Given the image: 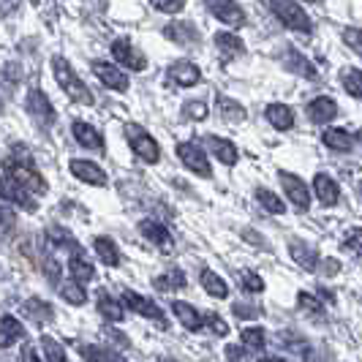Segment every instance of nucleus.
I'll list each match as a JSON object with an SVG mask.
<instances>
[{"mask_svg": "<svg viewBox=\"0 0 362 362\" xmlns=\"http://www.w3.org/2000/svg\"><path fill=\"white\" fill-rule=\"evenodd\" d=\"M25 153V150H22ZM3 169H6V177H11L14 182H19L28 194H36V197H44L49 191V185L44 180V175L33 166V158L25 153L22 158L19 156H11L3 161Z\"/></svg>", "mask_w": 362, "mask_h": 362, "instance_id": "f257e3e1", "label": "nucleus"}, {"mask_svg": "<svg viewBox=\"0 0 362 362\" xmlns=\"http://www.w3.org/2000/svg\"><path fill=\"white\" fill-rule=\"evenodd\" d=\"M52 71H54V79H57V85L63 88V93L71 98V101H76V104H85V107H93V93L88 90V85L74 74L71 63L66 60V57H57L54 54L52 57Z\"/></svg>", "mask_w": 362, "mask_h": 362, "instance_id": "f03ea898", "label": "nucleus"}, {"mask_svg": "<svg viewBox=\"0 0 362 362\" xmlns=\"http://www.w3.org/2000/svg\"><path fill=\"white\" fill-rule=\"evenodd\" d=\"M272 14L278 17V22H284L289 30H300V33H308L310 17L305 14V8L297 3V0H270Z\"/></svg>", "mask_w": 362, "mask_h": 362, "instance_id": "7ed1b4c3", "label": "nucleus"}, {"mask_svg": "<svg viewBox=\"0 0 362 362\" xmlns=\"http://www.w3.org/2000/svg\"><path fill=\"white\" fill-rule=\"evenodd\" d=\"M126 139H128V147L142 158L145 163H158V158H161V147H158V142L147 134L142 126H136V123H126Z\"/></svg>", "mask_w": 362, "mask_h": 362, "instance_id": "20e7f679", "label": "nucleus"}, {"mask_svg": "<svg viewBox=\"0 0 362 362\" xmlns=\"http://www.w3.org/2000/svg\"><path fill=\"white\" fill-rule=\"evenodd\" d=\"M177 158L182 161L185 169H191L199 177H213V166L207 161V153L202 150L197 142H180L177 145Z\"/></svg>", "mask_w": 362, "mask_h": 362, "instance_id": "39448f33", "label": "nucleus"}, {"mask_svg": "<svg viewBox=\"0 0 362 362\" xmlns=\"http://www.w3.org/2000/svg\"><path fill=\"white\" fill-rule=\"evenodd\" d=\"M278 180L284 185V191H286V197L289 202L300 210V213H308L310 207V188L303 182V177H297V175H291V172H278Z\"/></svg>", "mask_w": 362, "mask_h": 362, "instance_id": "423d86ee", "label": "nucleus"}, {"mask_svg": "<svg viewBox=\"0 0 362 362\" xmlns=\"http://www.w3.org/2000/svg\"><path fill=\"white\" fill-rule=\"evenodd\" d=\"M0 199L8 202V204H17L25 213H36L38 210V204L33 202V194H28L19 182H14L6 175H0Z\"/></svg>", "mask_w": 362, "mask_h": 362, "instance_id": "0eeeda50", "label": "nucleus"}, {"mask_svg": "<svg viewBox=\"0 0 362 362\" xmlns=\"http://www.w3.org/2000/svg\"><path fill=\"white\" fill-rule=\"evenodd\" d=\"M69 169H71V175L76 180L88 182V185H95V188H107L109 185V177L107 172L98 166L95 161H85V158H74L69 163Z\"/></svg>", "mask_w": 362, "mask_h": 362, "instance_id": "6e6552de", "label": "nucleus"}, {"mask_svg": "<svg viewBox=\"0 0 362 362\" xmlns=\"http://www.w3.org/2000/svg\"><path fill=\"white\" fill-rule=\"evenodd\" d=\"M28 112L36 117V123L41 128H49L54 123V117H57L52 104H49V98H47V93L38 90V88L28 93Z\"/></svg>", "mask_w": 362, "mask_h": 362, "instance_id": "1a4fd4ad", "label": "nucleus"}, {"mask_svg": "<svg viewBox=\"0 0 362 362\" xmlns=\"http://www.w3.org/2000/svg\"><path fill=\"white\" fill-rule=\"evenodd\" d=\"M207 8L213 11L218 22L229 25V28H243L245 25V11L237 6L235 0H207Z\"/></svg>", "mask_w": 362, "mask_h": 362, "instance_id": "9d476101", "label": "nucleus"}, {"mask_svg": "<svg viewBox=\"0 0 362 362\" xmlns=\"http://www.w3.org/2000/svg\"><path fill=\"white\" fill-rule=\"evenodd\" d=\"M123 305H126L131 313H139V316L153 319V322H161L163 319V310L158 308L153 300H147V297H142L139 291H134V289L123 291Z\"/></svg>", "mask_w": 362, "mask_h": 362, "instance_id": "9b49d317", "label": "nucleus"}, {"mask_svg": "<svg viewBox=\"0 0 362 362\" xmlns=\"http://www.w3.org/2000/svg\"><path fill=\"white\" fill-rule=\"evenodd\" d=\"M93 74L98 76V82H104V88H109V90H117V93L128 90L126 71H120V69H117V66H112V63L95 60V63H93Z\"/></svg>", "mask_w": 362, "mask_h": 362, "instance_id": "f8f14e48", "label": "nucleus"}, {"mask_svg": "<svg viewBox=\"0 0 362 362\" xmlns=\"http://www.w3.org/2000/svg\"><path fill=\"white\" fill-rule=\"evenodd\" d=\"M139 232L158 248V251H163V254H169L172 248H175V237L169 235V229L163 226V223H158V221H153V218H145V221H139Z\"/></svg>", "mask_w": 362, "mask_h": 362, "instance_id": "ddd939ff", "label": "nucleus"}, {"mask_svg": "<svg viewBox=\"0 0 362 362\" xmlns=\"http://www.w3.org/2000/svg\"><path fill=\"white\" fill-rule=\"evenodd\" d=\"M112 54H115V60H117V63L128 66L131 71H145L147 69V57L142 52H136V49H134V44L126 41V38H117V41L112 44Z\"/></svg>", "mask_w": 362, "mask_h": 362, "instance_id": "4468645a", "label": "nucleus"}, {"mask_svg": "<svg viewBox=\"0 0 362 362\" xmlns=\"http://www.w3.org/2000/svg\"><path fill=\"white\" fill-rule=\"evenodd\" d=\"M166 79H169L175 88H194V85L202 79V71L197 63L180 60V63H175V66L166 71Z\"/></svg>", "mask_w": 362, "mask_h": 362, "instance_id": "2eb2a0df", "label": "nucleus"}, {"mask_svg": "<svg viewBox=\"0 0 362 362\" xmlns=\"http://www.w3.org/2000/svg\"><path fill=\"white\" fill-rule=\"evenodd\" d=\"M19 313H22L28 322H33L36 327L49 325V322L54 319L52 305H49L47 300H41V297H30V300H25V303H22V308H19Z\"/></svg>", "mask_w": 362, "mask_h": 362, "instance_id": "dca6fc26", "label": "nucleus"}, {"mask_svg": "<svg viewBox=\"0 0 362 362\" xmlns=\"http://www.w3.org/2000/svg\"><path fill=\"white\" fill-rule=\"evenodd\" d=\"M25 338H28V329L17 316H11V313L0 316V349H11Z\"/></svg>", "mask_w": 362, "mask_h": 362, "instance_id": "f3484780", "label": "nucleus"}, {"mask_svg": "<svg viewBox=\"0 0 362 362\" xmlns=\"http://www.w3.org/2000/svg\"><path fill=\"white\" fill-rule=\"evenodd\" d=\"M305 112H308L310 123L325 126V123H332L338 117V104L329 95H319V98H313L308 107H305Z\"/></svg>", "mask_w": 362, "mask_h": 362, "instance_id": "a211bd4d", "label": "nucleus"}, {"mask_svg": "<svg viewBox=\"0 0 362 362\" xmlns=\"http://www.w3.org/2000/svg\"><path fill=\"white\" fill-rule=\"evenodd\" d=\"M313 194H316V199L322 202L325 207H335L338 199H341V185L332 180L327 172H319L313 177Z\"/></svg>", "mask_w": 362, "mask_h": 362, "instance_id": "6ab92c4d", "label": "nucleus"}, {"mask_svg": "<svg viewBox=\"0 0 362 362\" xmlns=\"http://www.w3.org/2000/svg\"><path fill=\"white\" fill-rule=\"evenodd\" d=\"M289 254L303 270L313 272L319 267V251L310 243H305V240H289Z\"/></svg>", "mask_w": 362, "mask_h": 362, "instance_id": "aec40b11", "label": "nucleus"}, {"mask_svg": "<svg viewBox=\"0 0 362 362\" xmlns=\"http://www.w3.org/2000/svg\"><path fill=\"white\" fill-rule=\"evenodd\" d=\"M69 270H71V278L79 281V284H88L95 278V267H93L90 256L85 254L82 248H74L71 256H69Z\"/></svg>", "mask_w": 362, "mask_h": 362, "instance_id": "412c9836", "label": "nucleus"}, {"mask_svg": "<svg viewBox=\"0 0 362 362\" xmlns=\"http://www.w3.org/2000/svg\"><path fill=\"white\" fill-rule=\"evenodd\" d=\"M172 313H175L177 322H180L185 329H191V332H199L202 327H204V313H199L191 303L175 300V303H172Z\"/></svg>", "mask_w": 362, "mask_h": 362, "instance_id": "4be33fe9", "label": "nucleus"}, {"mask_svg": "<svg viewBox=\"0 0 362 362\" xmlns=\"http://www.w3.org/2000/svg\"><path fill=\"white\" fill-rule=\"evenodd\" d=\"M322 142H325L329 150H338V153H349L351 147L357 145V134L346 131V128H327L322 134Z\"/></svg>", "mask_w": 362, "mask_h": 362, "instance_id": "5701e85b", "label": "nucleus"}, {"mask_svg": "<svg viewBox=\"0 0 362 362\" xmlns=\"http://www.w3.org/2000/svg\"><path fill=\"white\" fill-rule=\"evenodd\" d=\"M207 139V147L213 150V156H216L218 161L223 163V166H235L237 158H240V153H237L235 142H229V139H223V136H204Z\"/></svg>", "mask_w": 362, "mask_h": 362, "instance_id": "b1692460", "label": "nucleus"}, {"mask_svg": "<svg viewBox=\"0 0 362 362\" xmlns=\"http://www.w3.org/2000/svg\"><path fill=\"white\" fill-rule=\"evenodd\" d=\"M71 131H74V139L79 142L82 147H88V150H104V136L90 126V123H82V120H74L71 123Z\"/></svg>", "mask_w": 362, "mask_h": 362, "instance_id": "393cba45", "label": "nucleus"}, {"mask_svg": "<svg viewBox=\"0 0 362 362\" xmlns=\"http://www.w3.org/2000/svg\"><path fill=\"white\" fill-rule=\"evenodd\" d=\"M93 251H95L98 262L104 267H117L120 264V248H117V243L112 237H95L93 240Z\"/></svg>", "mask_w": 362, "mask_h": 362, "instance_id": "a878e982", "label": "nucleus"}, {"mask_svg": "<svg viewBox=\"0 0 362 362\" xmlns=\"http://www.w3.org/2000/svg\"><path fill=\"white\" fill-rule=\"evenodd\" d=\"M163 36L169 38L172 44H180V47H188V44H197V28L191 25V22H172V25H166L163 28Z\"/></svg>", "mask_w": 362, "mask_h": 362, "instance_id": "bb28decb", "label": "nucleus"}, {"mask_svg": "<svg viewBox=\"0 0 362 362\" xmlns=\"http://www.w3.org/2000/svg\"><path fill=\"white\" fill-rule=\"evenodd\" d=\"M278 341H281V346L286 349V351H294V354H300L305 362H313V357H316V351L310 349V344L305 341V338H300L297 332H291V329H286V332H281L278 335Z\"/></svg>", "mask_w": 362, "mask_h": 362, "instance_id": "cd10ccee", "label": "nucleus"}, {"mask_svg": "<svg viewBox=\"0 0 362 362\" xmlns=\"http://www.w3.org/2000/svg\"><path fill=\"white\" fill-rule=\"evenodd\" d=\"M57 294L69 303V305H85L88 303V291H85V284L79 281H57Z\"/></svg>", "mask_w": 362, "mask_h": 362, "instance_id": "c85d7f7f", "label": "nucleus"}, {"mask_svg": "<svg viewBox=\"0 0 362 362\" xmlns=\"http://www.w3.org/2000/svg\"><path fill=\"white\" fill-rule=\"evenodd\" d=\"M98 313L107 319V322H112V325H117V322H123L126 319V308H123V303H117L112 294H107V291H101L98 294Z\"/></svg>", "mask_w": 362, "mask_h": 362, "instance_id": "c756f323", "label": "nucleus"}, {"mask_svg": "<svg viewBox=\"0 0 362 362\" xmlns=\"http://www.w3.org/2000/svg\"><path fill=\"white\" fill-rule=\"evenodd\" d=\"M47 245L49 248H66V251H74V248H79V243H76V237L66 229V226H47Z\"/></svg>", "mask_w": 362, "mask_h": 362, "instance_id": "7c9ffc66", "label": "nucleus"}, {"mask_svg": "<svg viewBox=\"0 0 362 362\" xmlns=\"http://www.w3.org/2000/svg\"><path fill=\"white\" fill-rule=\"evenodd\" d=\"M79 354L88 362H126V357H120L117 351L95 344H79Z\"/></svg>", "mask_w": 362, "mask_h": 362, "instance_id": "2f4dec72", "label": "nucleus"}, {"mask_svg": "<svg viewBox=\"0 0 362 362\" xmlns=\"http://www.w3.org/2000/svg\"><path fill=\"white\" fill-rule=\"evenodd\" d=\"M199 281L204 291L210 294V297H216V300H226L229 297V286H226V281L213 270H202L199 272Z\"/></svg>", "mask_w": 362, "mask_h": 362, "instance_id": "473e14b6", "label": "nucleus"}, {"mask_svg": "<svg viewBox=\"0 0 362 362\" xmlns=\"http://www.w3.org/2000/svg\"><path fill=\"white\" fill-rule=\"evenodd\" d=\"M264 115H267L270 126L278 128V131H289V128L294 126V112H291L286 104H270Z\"/></svg>", "mask_w": 362, "mask_h": 362, "instance_id": "72a5a7b5", "label": "nucleus"}, {"mask_svg": "<svg viewBox=\"0 0 362 362\" xmlns=\"http://www.w3.org/2000/svg\"><path fill=\"white\" fill-rule=\"evenodd\" d=\"M216 47L218 52L226 54V57H237V54L245 52L243 38H237L235 33H216Z\"/></svg>", "mask_w": 362, "mask_h": 362, "instance_id": "f704fd0d", "label": "nucleus"}, {"mask_svg": "<svg viewBox=\"0 0 362 362\" xmlns=\"http://www.w3.org/2000/svg\"><path fill=\"white\" fill-rule=\"evenodd\" d=\"M286 66H289V71L300 74V76H305V79H313V76H316V69L310 66V60L303 57L294 47H289V52H286Z\"/></svg>", "mask_w": 362, "mask_h": 362, "instance_id": "c9c22d12", "label": "nucleus"}, {"mask_svg": "<svg viewBox=\"0 0 362 362\" xmlns=\"http://www.w3.org/2000/svg\"><path fill=\"white\" fill-rule=\"evenodd\" d=\"M240 338H243V349H245V351H251V354L262 351L264 344H267V332H264L262 327H245Z\"/></svg>", "mask_w": 362, "mask_h": 362, "instance_id": "e433bc0d", "label": "nucleus"}, {"mask_svg": "<svg viewBox=\"0 0 362 362\" xmlns=\"http://www.w3.org/2000/svg\"><path fill=\"white\" fill-rule=\"evenodd\" d=\"M256 199H259V204H262L267 213H272V216H284V213H286L284 199H281L278 194H272L270 188H256Z\"/></svg>", "mask_w": 362, "mask_h": 362, "instance_id": "4c0bfd02", "label": "nucleus"}, {"mask_svg": "<svg viewBox=\"0 0 362 362\" xmlns=\"http://www.w3.org/2000/svg\"><path fill=\"white\" fill-rule=\"evenodd\" d=\"M218 112H221V117L226 123H243L245 120V109L240 107L237 101H232V98H226V95L218 98Z\"/></svg>", "mask_w": 362, "mask_h": 362, "instance_id": "58836bf2", "label": "nucleus"}, {"mask_svg": "<svg viewBox=\"0 0 362 362\" xmlns=\"http://www.w3.org/2000/svg\"><path fill=\"white\" fill-rule=\"evenodd\" d=\"M153 286L158 291H180L185 286V275H182V270H169L166 275L153 278Z\"/></svg>", "mask_w": 362, "mask_h": 362, "instance_id": "ea45409f", "label": "nucleus"}, {"mask_svg": "<svg viewBox=\"0 0 362 362\" xmlns=\"http://www.w3.org/2000/svg\"><path fill=\"white\" fill-rule=\"evenodd\" d=\"M41 349H44V362H69L66 349L57 344L52 335H41Z\"/></svg>", "mask_w": 362, "mask_h": 362, "instance_id": "a19ab883", "label": "nucleus"}, {"mask_svg": "<svg viewBox=\"0 0 362 362\" xmlns=\"http://www.w3.org/2000/svg\"><path fill=\"white\" fill-rule=\"evenodd\" d=\"M240 284H243V289L251 291V294L264 291V278H262V275H256L254 270H240Z\"/></svg>", "mask_w": 362, "mask_h": 362, "instance_id": "79ce46f5", "label": "nucleus"}, {"mask_svg": "<svg viewBox=\"0 0 362 362\" xmlns=\"http://www.w3.org/2000/svg\"><path fill=\"white\" fill-rule=\"evenodd\" d=\"M297 305L305 310V313H310V316H322V313H325L322 303H319L313 294H308V291H300V294H297Z\"/></svg>", "mask_w": 362, "mask_h": 362, "instance_id": "37998d69", "label": "nucleus"}, {"mask_svg": "<svg viewBox=\"0 0 362 362\" xmlns=\"http://www.w3.org/2000/svg\"><path fill=\"white\" fill-rule=\"evenodd\" d=\"M341 79H344L346 93H349L351 98H360V69H349Z\"/></svg>", "mask_w": 362, "mask_h": 362, "instance_id": "c03bdc74", "label": "nucleus"}, {"mask_svg": "<svg viewBox=\"0 0 362 362\" xmlns=\"http://www.w3.org/2000/svg\"><path fill=\"white\" fill-rule=\"evenodd\" d=\"M14 223H17V213H14L11 207H3V204H0V237L11 235Z\"/></svg>", "mask_w": 362, "mask_h": 362, "instance_id": "a18cd8bd", "label": "nucleus"}, {"mask_svg": "<svg viewBox=\"0 0 362 362\" xmlns=\"http://www.w3.org/2000/svg\"><path fill=\"white\" fill-rule=\"evenodd\" d=\"M150 3L161 14H180L182 8H185V0H150Z\"/></svg>", "mask_w": 362, "mask_h": 362, "instance_id": "49530a36", "label": "nucleus"}, {"mask_svg": "<svg viewBox=\"0 0 362 362\" xmlns=\"http://www.w3.org/2000/svg\"><path fill=\"white\" fill-rule=\"evenodd\" d=\"M182 115H185L188 120H204V117H207V104H202V101H191V104H185V107H182Z\"/></svg>", "mask_w": 362, "mask_h": 362, "instance_id": "de8ad7c7", "label": "nucleus"}, {"mask_svg": "<svg viewBox=\"0 0 362 362\" xmlns=\"http://www.w3.org/2000/svg\"><path fill=\"white\" fill-rule=\"evenodd\" d=\"M204 325L210 327V329H216V335H229V327H226V322L218 313H207L204 316Z\"/></svg>", "mask_w": 362, "mask_h": 362, "instance_id": "09e8293b", "label": "nucleus"}, {"mask_svg": "<svg viewBox=\"0 0 362 362\" xmlns=\"http://www.w3.org/2000/svg\"><path fill=\"white\" fill-rule=\"evenodd\" d=\"M232 313L240 316V319H256V316H259V308H256V305H248V303H235V305H232Z\"/></svg>", "mask_w": 362, "mask_h": 362, "instance_id": "8fccbe9b", "label": "nucleus"}, {"mask_svg": "<svg viewBox=\"0 0 362 362\" xmlns=\"http://www.w3.org/2000/svg\"><path fill=\"white\" fill-rule=\"evenodd\" d=\"M223 354H226V360L229 362H245V349H243V346H226V349H223Z\"/></svg>", "mask_w": 362, "mask_h": 362, "instance_id": "3c124183", "label": "nucleus"}, {"mask_svg": "<svg viewBox=\"0 0 362 362\" xmlns=\"http://www.w3.org/2000/svg\"><path fill=\"white\" fill-rule=\"evenodd\" d=\"M344 38L349 41V47H351L354 52H360V28H346Z\"/></svg>", "mask_w": 362, "mask_h": 362, "instance_id": "603ef678", "label": "nucleus"}, {"mask_svg": "<svg viewBox=\"0 0 362 362\" xmlns=\"http://www.w3.org/2000/svg\"><path fill=\"white\" fill-rule=\"evenodd\" d=\"M22 362H41L38 349L33 344H25V349H22Z\"/></svg>", "mask_w": 362, "mask_h": 362, "instance_id": "864d4df0", "label": "nucleus"}, {"mask_svg": "<svg viewBox=\"0 0 362 362\" xmlns=\"http://www.w3.org/2000/svg\"><path fill=\"white\" fill-rule=\"evenodd\" d=\"M338 270H341V264H338L335 259H322V272H325V275H335Z\"/></svg>", "mask_w": 362, "mask_h": 362, "instance_id": "5fc2aeb1", "label": "nucleus"}, {"mask_svg": "<svg viewBox=\"0 0 362 362\" xmlns=\"http://www.w3.org/2000/svg\"><path fill=\"white\" fill-rule=\"evenodd\" d=\"M346 245H349L354 254L360 251V229H351V235L346 237Z\"/></svg>", "mask_w": 362, "mask_h": 362, "instance_id": "6e6d98bb", "label": "nucleus"}, {"mask_svg": "<svg viewBox=\"0 0 362 362\" xmlns=\"http://www.w3.org/2000/svg\"><path fill=\"white\" fill-rule=\"evenodd\" d=\"M47 278L52 281L54 286H57V281H60V278H57V262H52V259H47Z\"/></svg>", "mask_w": 362, "mask_h": 362, "instance_id": "4d7b16f0", "label": "nucleus"}, {"mask_svg": "<svg viewBox=\"0 0 362 362\" xmlns=\"http://www.w3.org/2000/svg\"><path fill=\"white\" fill-rule=\"evenodd\" d=\"M19 6V0H0V14H11Z\"/></svg>", "mask_w": 362, "mask_h": 362, "instance_id": "13d9d810", "label": "nucleus"}, {"mask_svg": "<svg viewBox=\"0 0 362 362\" xmlns=\"http://www.w3.org/2000/svg\"><path fill=\"white\" fill-rule=\"evenodd\" d=\"M107 335H109V338H112V341H115L117 346H128V338H123V332H117V329H109Z\"/></svg>", "mask_w": 362, "mask_h": 362, "instance_id": "bf43d9fd", "label": "nucleus"}, {"mask_svg": "<svg viewBox=\"0 0 362 362\" xmlns=\"http://www.w3.org/2000/svg\"><path fill=\"white\" fill-rule=\"evenodd\" d=\"M256 362H286L284 357H278V354H267V357H259Z\"/></svg>", "mask_w": 362, "mask_h": 362, "instance_id": "052dcab7", "label": "nucleus"}, {"mask_svg": "<svg viewBox=\"0 0 362 362\" xmlns=\"http://www.w3.org/2000/svg\"><path fill=\"white\" fill-rule=\"evenodd\" d=\"M158 362H177V360H172V357H161Z\"/></svg>", "mask_w": 362, "mask_h": 362, "instance_id": "680f3d73", "label": "nucleus"}, {"mask_svg": "<svg viewBox=\"0 0 362 362\" xmlns=\"http://www.w3.org/2000/svg\"><path fill=\"white\" fill-rule=\"evenodd\" d=\"M308 3H322V0H308Z\"/></svg>", "mask_w": 362, "mask_h": 362, "instance_id": "e2e57ef3", "label": "nucleus"}]
</instances>
